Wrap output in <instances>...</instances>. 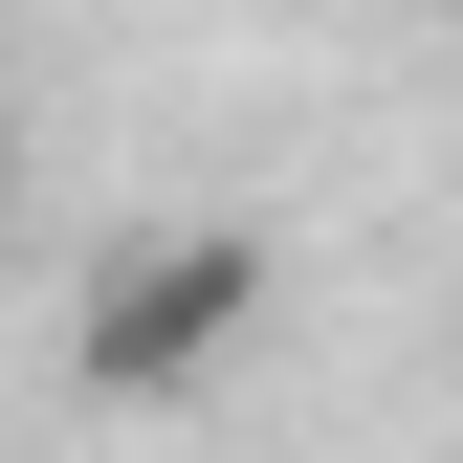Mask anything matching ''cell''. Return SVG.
Segmentation results:
<instances>
[{"label": "cell", "mask_w": 463, "mask_h": 463, "mask_svg": "<svg viewBox=\"0 0 463 463\" xmlns=\"http://www.w3.org/2000/svg\"><path fill=\"white\" fill-rule=\"evenodd\" d=\"M243 309H265V243L243 221H155V243H110V287H89V397H155V375H221L243 354Z\"/></svg>", "instance_id": "cell-1"}]
</instances>
